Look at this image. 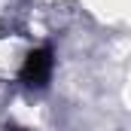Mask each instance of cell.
<instances>
[{
    "mask_svg": "<svg viewBox=\"0 0 131 131\" xmlns=\"http://www.w3.org/2000/svg\"><path fill=\"white\" fill-rule=\"evenodd\" d=\"M52 49L49 46H40V49H34L31 55L25 58V64H21V82L25 85H31V89H46V82H49V76H52Z\"/></svg>",
    "mask_w": 131,
    "mask_h": 131,
    "instance_id": "obj_1",
    "label": "cell"
},
{
    "mask_svg": "<svg viewBox=\"0 0 131 131\" xmlns=\"http://www.w3.org/2000/svg\"><path fill=\"white\" fill-rule=\"evenodd\" d=\"M6 131H25V128H6Z\"/></svg>",
    "mask_w": 131,
    "mask_h": 131,
    "instance_id": "obj_2",
    "label": "cell"
}]
</instances>
